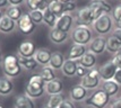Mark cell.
Listing matches in <instances>:
<instances>
[{
	"instance_id": "6da1fadb",
	"label": "cell",
	"mask_w": 121,
	"mask_h": 108,
	"mask_svg": "<svg viewBox=\"0 0 121 108\" xmlns=\"http://www.w3.org/2000/svg\"><path fill=\"white\" fill-rule=\"evenodd\" d=\"M45 81L40 74H34L30 78L26 87H25V95L32 99L40 98L45 91Z\"/></svg>"
},
{
	"instance_id": "7a4b0ae2",
	"label": "cell",
	"mask_w": 121,
	"mask_h": 108,
	"mask_svg": "<svg viewBox=\"0 0 121 108\" xmlns=\"http://www.w3.org/2000/svg\"><path fill=\"white\" fill-rule=\"evenodd\" d=\"M1 65H2V71L5 73V77L16 78L22 73L23 67L21 65V62H19V59L17 55L9 54V55L5 56Z\"/></svg>"
},
{
	"instance_id": "3957f363",
	"label": "cell",
	"mask_w": 121,
	"mask_h": 108,
	"mask_svg": "<svg viewBox=\"0 0 121 108\" xmlns=\"http://www.w3.org/2000/svg\"><path fill=\"white\" fill-rule=\"evenodd\" d=\"M110 101V96L104 90H96L85 100V104L94 108H104Z\"/></svg>"
},
{
	"instance_id": "277c9868",
	"label": "cell",
	"mask_w": 121,
	"mask_h": 108,
	"mask_svg": "<svg viewBox=\"0 0 121 108\" xmlns=\"http://www.w3.org/2000/svg\"><path fill=\"white\" fill-rule=\"evenodd\" d=\"M113 26V21H112V17L108 14L102 15L100 18H97L96 20L93 23V28L94 31L100 34V35H106L108 33H110Z\"/></svg>"
},
{
	"instance_id": "5b68a950",
	"label": "cell",
	"mask_w": 121,
	"mask_h": 108,
	"mask_svg": "<svg viewBox=\"0 0 121 108\" xmlns=\"http://www.w3.org/2000/svg\"><path fill=\"white\" fill-rule=\"evenodd\" d=\"M71 38L75 44L87 45L92 41V31L88 27H76L73 31Z\"/></svg>"
},
{
	"instance_id": "8992f818",
	"label": "cell",
	"mask_w": 121,
	"mask_h": 108,
	"mask_svg": "<svg viewBox=\"0 0 121 108\" xmlns=\"http://www.w3.org/2000/svg\"><path fill=\"white\" fill-rule=\"evenodd\" d=\"M94 21L95 19L88 6L84 7V8H80L77 11V15H76V25H77V27H88L90 25H93Z\"/></svg>"
},
{
	"instance_id": "52a82bcc",
	"label": "cell",
	"mask_w": 121,
	"mask_h": 108,
	"mask_svg": "<svg viewBox=\"0 0 121 108\" xmlns=\"http://www.w3.org/2000/svg\"><path fill=\"white\" fill-rule=\"evenodd\" d=\"M100 72L97 69H91L88 73L85 76L83 79H82V86L85 87L87 90H92V89H95V88L99 87L100 84Z\"/></svg>"
},
{
	"instance_id": "ba28073f",
	"label": "cell",
	"mask_w": 121,
	"mask_h": 108,
	"mask_svg": "<svg viewBox=\"0 0 121 108\" xmlns=\"http://www.w3.org/2000/svg\"><path fill=\"white\" fill-rule=\"evenodd\" d=\"M36 51L37 50L35 44L32 41H28V40L23 41L18 45V48H17L18 56H22V57H34Z\"/></svg>"
},
{
	"instance_id": "9c48e42d",
	"label": "cell",
	"mask_w": 121,
	"mask_h": 108,
	"mask_svg": "<svg viewBox=\"0 0 121 108\" xmlns=\"http://www.w3.org/2000/svg\"><path fill=\"white\" fill-rule=\"evenodd\" d=\"M17 28L25 35H30L35 31V24L33 23L28 14H24L22 18L17 21Z\"/></svg>"
},
{
	"instance_id": "30bf717a",
	"label": "cell",
	"mask_w": 121,
	"mask_h": 108,
	"mask_svg": "<svg viewBox=\"0 0 121 108\" xmlns=\"http://www.w3.org/2000/svg\"><path fill=\"white\" fill-rule=\"evenodd\" d=\"M117 67L112 63V61H109L104 63L102 67L99 69V72H100V78L101 80L103 81H108V80H113L114 78V74L117 72Z\"/></svg>"
},
{
	"instance_id": "8fae6325",
	"label": "cell",
	"mask_w": 121,
	"mask_h": 108,
	"mask_svg": "<svg viewBox=\"0 0 121 108\" xmlns=\"http://www.w3.org/2000/svg\"><path fill=\"white\" fill-rule=\"evenodd\" d=\"M73 23H74V17L73 16L70 14H63L60 17H58V20H57V24H56V28L68 33L70 31V28H71V26H73Z\"/></svg>"
},
{
	"instance_id": "7c38bea8",
	"label": "cell",
	"mask_w": 121,
	"mask_h": 108,
	"mask_svg": "<svg viewBox=\"0 0 121 108\" xmlns=\"http://www.w3.org/2000/svg\"><path fill=\"white\" fill-rule=\"evenodd\" d=\"M105 50H106V40L104 37L99 36V37H95L94 40L91 42L90 51L92 53H94L95 55L96 54H102Z\"/></svg>"
},
{
	"instance_id": "4fadbf2b",
	"label": "cell",
	"mask_w": 121,
	"mask_h": 108,
	"mask_svg": "<svg viewBox=\"0 0 121 108\" xmlns=\"http://www.w3.org/2000/svg\"><path fill=\"white\" fill-rule=\"evenodd\" d=\"M69 96L74 101H83L87 98V89L82 84H76L70 89Z\"/></svg>"
},
{
	"instance_id": "5bb4252c",
	"label": "cell",
	"mask_w": 121,
	"mask_h": 108,
	"mask_svg": "<svg viewBox=\"0 0 121 108\" xmlns=\"http://www.w3.org/2000/svg\"><path fill=\"white\" fill-rule=\"evenodd\" d=\"M62 89H63V83L58 78H56V79H53L52 81H49V82L45 83V92L49 93L50 96L61 93Z\"/></svg>"
},
{
	"instance_id": "9a60e30c",
	"label": "cell",
	"mask_w": 121,
	"mask_h": 108,
	"mask_svg": "<svg viewBox=\"0 0 121 108\" xmlns=\"http://www.w3.org/2000/svg\"><path fill=\"white\" fill-rule=\"evenodd\" d=\"M51 56H52V52L48 48H39L34 55V59L36 60V62L39 64H42V65H48L50 63V60H51Z\"/></svg>"
},
{
	"instance_id": "2e32d148",
	"label": "cell",
	"mask_w": 121,
	"mask_h": 108,
	"mask_svg": "<svg viewBox=\"0 0 121 108\" xmlns=\"http://www.w3.org/2000/svg\"><path fill=\"white\" fill-rule=\"evenodd\" d=\"M49 38L50 41L54 43V44H62L63 42L67 41L68 38V33L66 32H62L58 29V28H51V31L49 33Z\"/></svg>"
},
{
	"instance_id": "e0dca14e",
	"label": "cell",
	"mask_w": 121,
	"mask_h": 108,
	"mask_svg": "<svg viewBox=\"0 0 121 108\" xmlns=\"http://www.w3.org/2000/svg\"><path fill=\"white\" fill-rule=\"evenodd\" d=\"M78 63L80 65H83L86 69H94L95 64H96V55L91 51H87L83 56L78 60Z\"/></svg>"
},
{
	"instance_id": "ac0fdd59",
	"label": "cell",
	"mask_w": 121,
	"mask_h": 108,
	"mask_svg": "<svg viewBox=\"0 0 121 108\" xmlns=\"http://www.w3.org/2000/svg\"><path fill=\"white\" fill-rule=\"evenodd\" d=\"M90 8L92 9H97V10L102 11L103 14H110L112 12L113 10V8L111 7V5L109 2H106L105 0H92L90 2V5H88Z\"/></svg>"
},
{
	"instance_id": "d6986e66",
	"label": "cell",
	"mask_w": 121,
	"mask_h": 108,
	"mask_svg": "<svg viewBox=\"0 0 121 108\" xmlns=\"http://www.w3.org/2000/svg\"><path fill=\"white\" fill-rule=\"evenodd\" d=\"M77 67H78V62L77 61L67 59L63 63L62 68H61V71L66 77H74V76H76Z\"/></svg>"
},
{
	"instance_id": "ffe728a7",
	"label": "cell",
	"mask_w": 121,
	"mask_h": 108,
	"mask_svg": "<svg viewBox=\"0 0 121 108\" xmlns=\"http://www.w3.org/2000/svg\"><path fill=\"white\" fill-rule=\"evenodd\" d=\"M15 108H35V104L31 97L24 93L16 97Z\"/></svg>"
},
{
	"instance_id": "44dd1931",
	"label": "cell",
	"mask_w": 121,
	"mask_h": 108,
	"mask_svg": "<svg viewBox=\"0 0 121 108\" xmlns=\"http://www.w3.org/2000/svg\"><path fill=\"white\" fill-rule=\"evenodd\" d=\"M17 26V23L15 20H13L11 18H9L8 16H4L2 19L0 21V32L5 33V34H9L14 31Z\"/></svg>"
},
{
	"instance_id": "7402d4cb",
	"label": "cell",
	"mask_w": 121,
	"mask_h": 108,
	"mask_svg": "<svg viewBox=\"0 0 121 108\" xmlns=\"http://www.w3.org/2000/svg\"><path fill=\"white\" fill-rule=\"evenodd\" d=\"M87 52L86 50V46L85 45H80V44H74L70 51H69V54H68V59L69 60H75L77 61L79 60L80 57L84 55L85 53Z\"/></svg>"
},
{
	"instance_id": "603a6c76",
	"label": "cell",
	"mask_w": 121,
	"mask_h": 108,
	"mask_svg": "<svg viewBox=\"0 0 121 108\" xmlns=\"http://www.w3.org/2000/svg\"><path fill=\"white\" fill-rule=\"evenodd\" d=\"M65 57H63V54L61 52L59 51H56V52H52V56H51V60H50V63L49 65L52 68L53 70H59L61 69L65 63Z\"/></svg>"
},
{
	"instance_id": "cb8c5ba5",
	"label": "cell",
	"mask_w": 121,
	"mask_h": 108,
	"mask_svg": "<svg viewBox=\"0 0 121 108\" xmlns=\"http://www.w3.org/2000/svg\"><path fill=\"white\" fill-rule=\"evenodd\" d=\"M13 90H14V83L10 80V78H0V95L1 96H7V95L13 92Z\"/></svg>"
},
{
	"instance_id": "d4e9b609",
	"label": "cell",
	"mask_w": 121,
	"mask_h": 108,
	"mask_svg": "<svg viewBox=\"0 0 121 108\" xmlns=\"http://www.w3.org/2000/svg\"><path fill=\"white\" fill-rule=\"evenodd\" d=\"M102 90H104L110 97H112V96H116L119 91V84L114 80H108V81L103 82Z\"/></svg>"
},
{
	"instance_id": "484cf974",
	"label": "cell",
	"mask_w": 121,
	"mask_h": 108,
	"mask_svg": "<svg viewBox=\"0 0 121 108\" xmlns=\"http://www.w3.org/2000/svg\"><path fill=\"white\" fill-rule=\"evenodd\" d=\"M23 15H24L23 10H22V8L19 6H9L6 10V16H8L9 18L15 20L16 23L21 19Z\"/></svg>"
},
{
	"instance_id": "4316f807",
	"label": "cell",
	"mask_w": 121,
	"mask_h": 108,
	"mask_svg": "<svg viewBox=\"0 0 121 108\" xmlns=\"http://www.w3.org/2000/svg\"><path fill=\"white\" fill-rule=\"evenodd\" d=\"M26 5L31 10H41L44 11L48 8L47 0H26Z\"/></svg>"
},
{
	"instance_id": "83f0119b",
	"label": "cell",
	"mask_w": 121,
	"mask_h": 108,
	"mask_svg": "<svg viewBox=\"0 0 121 108\" xmlns=\"http://www.w3.org/2000/svg\"><path fill=\"white\" fill-rule=\"evenodd\" d=\"M57 20H58V17L54 15L49 8H47L45 10L43 11V23H44L45 25H48L49 27L54 28V27H56V24H57Z\"/></svg>"
},
{
	"instance_id": "f1b7e54d",
	"label": "cell",
	"mask_w": 121,
	"mask_h": 108,
	"mask_svg": "<svg viewBox=\"0 0 121 108\" xmlns=\"http://www.w3.org/2000/svg\"><path fill=\"white\" fill-rule=\"evenodd\" d=\"M19 59V62H21V65L25 70H28V71H32L34 69H36L37 67V63L36 60L34 57H22V56H18Z\"/></svg>"
},
{
	"instance_id": "f546056e",
	"label": "cell",
	"mask_w": 121,
	"mask_h": 108,
	"mask_svg": "<svg viewBox=\"0 0 121 108\" xmlns=\"http://www.w3.org/2000/svg\"><path fill=\"white\" fill-rule=\"evenodd\" d=\"M48 8L52 11L57 17H60L61 15L65 14V11H63V4L59 2L58 0H51V1H49Z\"/></svg>"
},
{
	"instance_id": "4dcf8cb0",
	"label": "cell",
	"mask_w": 121,
	"mask_h": 108,
	"mask_svg": "<svg viewBox=\"0 0 121 108\" xmlns=\"http://www.w3.org/2000/svg\"><path fill=\"white\" fill-rule=\"evenodd\" d=\"M65 100H66V99H65V97H63L62 93H59V95H52V96H50L47 105L50 108H59L60 107V105H61Z\"/></svg>"
},
{
	"instance_id": "1f68e13d",
	"label": "cell",
	"mask_w": 121,
	"mask_h": 108,
	"mask_svg": "<svg viewBox=\"0 0 121 108\" xmlns=\"http://www.w3.org/2000/svg\"><path fill=\"white\" fill-rule=\"evenodd\" d=\"M40 76L43 78V80H44L45 82L52 81L53 79H56V73H54V70H53L50 65H49V67H48V65L43 67L42 70H41V72H40Z\"/></svg>"
},
{
	"instance_id": "d6a6232c",
	"label": "cell",
	"mask_w": 121,
	"mask_h": 108,
	"mask_svg": "<svg viewBox=\"0 0 121 108\" xmlns=\"http://www.w3.org/2000/svg\"><path fill=\"white\" fill-rule=\"evenodd\" d=\"M121 47V44L117 41L113 36H110L106 40V50L110 53H118Z\"/></svg>"
},
{
	"instance_id": "836d02e7",
	"label": "cell",
	"mask_w": 121,
	"mask_h": 108,
	"mask_svg": "<svg viewBox=\"0 0 121 108\" xmlns=\"http://www.w3.org/2000/svg\"><path fill=\"white\" fill-rule=\"evenodd\" d=\"M28 15L31 17V19L33 20V23L36 24H41L43 23V11L41 10H31L28 12Z\"/></svg>"
},
{
	"instance_id": "e575fe53",
	"label": "cell",
	"mask_w": 121,
	"mask_h": 108,
	"mask_svg": "<svg viewBox=\"0 0 121 108\" xmlns=\"http://www.w3.org/2000/svg\"><path fill=\"white\" fill-rule=\"evenodd\" d=\"M76 9V2L75 1H70L67 4H63V11L65 14H69L71 11H74Z\"/></svg>"
},
{
	"instance_id": "d590c367",
	"label": "cell",
	"mask_w": 121,
	"mask_h": 108,
	"mask_svg": "<svg viewBox=\"0 0 121 108\" xmlns=\"http://www.w3.org/2000/svg\"><path fill=\"white\" fill-rule=\"evenodd\" d=\"M112 18L116 20V23L121 19V5L117 6L116 8H113V10H112Z\"/></svg>"
},
{
	"instance_id": "8d00e7d4",
	"label": "cell",
	"mask_w": 121,
	"mask_h": 108,
	"mask_svg": "<svg viewBox=\"0 0 121 108\" xmlns=\"http://www.w3.org/2000/svg\"><path fill=\"white\" fill-rule=\"evenodd\" d=\"M88 71H90L88 69L84 68L83 65H80V64L78 63V67H77V71H76V76L83 79V78H84L85 76H86V74L88 73Z\"/></svg>"
},
{
	"instance_id": "74e56055",
	"label": "cell",
	"mask_w": 121,
	"mask_h": 108,
	"mask_svg": "<svg viewBox=\"0 0 121 108\" xmlns=\"http://www.w3.org/2000/svg\"><path fill=\"white\" fill-rule=\"evenodd\" d=\"M111 61H112V63L117 67V69H121V54L116 53V54L113 55V57L111 59Z\"/></svg>"
},
{
	"instance_id": "f35d334b",
	"label": "cell",
	"mask_w": 121,
	"mask_h": 108,
	"mask_svg": "<svg viewBox=\"0 0 121 108\" xmlns=\"http://www.w3.org/2000/svg\"><path fill=\"white\" fill-rule=\"evenodd\" d=\"M112 36H113L117 41H118L121 44V29H119V28H116V29L113 31V33H112Z\"/></svg>"
},
{
	"instance_id": "ab89813d",
	"label": "cell",
	"mask_w": 121,
	"mask_h": 108,
	"mask_svg": "<svg viewBox=\"0 0 121 108\" xmlns=\"http://www.w3.org/2000/svg\"><path fill=\"white\" fill-rule=\"evenodd\" d=\"M113 80L116 81L119 86H121V69H118L116 72V74H114V78H113Z\"/></svg>"
},
{
	"instance_id": "60d3db41",
	"label": "cell",
	"mask_w": 121,
	"mask_h": 108,
	"mask_svg": "<svg viewBox=\"0 0 121 108\" xmlns=\"http://www.w3.org/2000/svg\"><path fill=\"white\" fill-rule=\"evenodd\" d=\"M59 108H76L75 107V105L70 100H65L61 105H60V107Z\"/></svg>"
},
{
	"instance_id": "b9f144b4",
	"label": "cell",
	"mask_w": 121,
	"mask_h": 108,
	"mask_svg": "<svg viewBox=\"0 0 121 108\" xmlns=\"http://www.w3.org/2000/svg\"><path fill=\"white\" fill-rule=\"evenodd\" d=\"M110 108H121V98L113 100V101L111 103Z\"/></svg>"
},
{
	"instance_id": "7bdbcfd3",
	"label": "cell",
	"mask_w": 121,
	"mask_h": 108,
	"mask_svg": "<svg viewBox=\"0 0 121 108\" xmlns=\"http://www.w3.org/2000/svg\"><path fill=\"white\" fill-rule=\"evenodd\" d=\"M10 6H19L24 2V0H8Z\"/></svg>"
},
{
	"instance_id": "ee69618b",
	"label": "cell",
	"mask_w": 121,
	"mask_h": 108,
	"mask_svg": "<svg viewBox=\"0 0 121 108\" xmlns=\"http://www.w3.org/2000/svg\"><path fill=\"white\" fill-rule=\"evenodd\" d=\"M7 4H9L8 0H0V8H2V7L7 6Z\"/></svg>"
},
{
	"instance_id": "f6af8a7d",
	"label": "cell",
	"mask_w": 121,
	"mask_h": 108,
	"mask_svg": "<svg viewBox=\"0 0 121 108\" xmlns=\"http://www.w3.org/2000/svg\"><path fill=\"white\" fill-rule=\"evenodd\" d=\"M59 2H61V4H67V2H70V1H73V0H58Z\"/></svg>"
},
{
	"instance_id": "bcb514c9",
	"label": "cell",
	"mask_w": 121,
	"mask_h": 108,
	"mask_svg": "<svg viewBox=\"0 0 121 108\" xmlns=\"http://www.w3.org/2000/svg\"><path fill=\"white\" fill-rule=\"evenodd\" d=\"M117 28H119V29H121V19L119 21H117Z\"/></svg>"
},
{
	"instance_id": "7dc6e473",
	"label": "cell",
	"mask_w": 121,
	"mask_h": 108,
	"mask_svg": "<svg viewBox=\"0 0 121 108\" xmlns=\"http://www.w3.org/2000/svg\"><path fill=\"white\" fill-rule=\"evenodd\" d=\"M2 60H4V57H2V53L0 52V64L2 63Z\"/></svg>"
},
{
	"instance_id": "c3c4849f",
	"label": "cell",
	"mask_w": 121,
	"mask_h": 108,
	"mask_svg": "<svg viewBox=\"0 0 121 108\" xmlns=\"http://www.w3.org/2000/svg\"><path fill=\"white\" fill-rule=\"evenodd\" d=\"M4 16H5V15L2 14V11L0 10V21H1V19H2V17H4Z\"/></svg>"
},
{
	"instance_id": "681fc988",
	"label": "cell",
	"mask_w": 121,
	"mask_h": 108,
	"mask_svg": "<svg viewBox=\"0 0 121 108\" xmlns=\"http://www.w3.org/2000/svg\"><path fill=\"white\" fill-rule=\"evenodd\" d=\"M42 108H50V107H49V106H48V105H45V106H43Z\"/></svg>"
},
{
	"instance_id": "f907efd6",
	"label": "cell",
	"mask_w": 121,
	"mask_h": 108,
	"mask_svg": "<svg viewBox=\"0 0 121 108\" xmlns=\"http://www.w3.org/2000/svg\"><path fill=\"white\" fill-rule=\"evenodd\" d=\"M119 54H121V47H120V50H119V52H118Z\"/></svg>"
},
{
	"instance_id": "816d5d0a",
	"label": "cell",
	"mask_w": 121,
	"mask_h": 108,
	"mask_svg": "<svg viewBox=\"0 0 121 108\" xmlns=\"http://www.w3.org/2000/svg\"><path fill=\"white\" fill-rule=\"evenodd\" d=\"M0 108H4V107H2V106H1V105H0Z\"/></svg>"
}]
</instances>
